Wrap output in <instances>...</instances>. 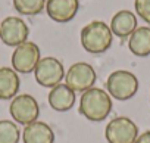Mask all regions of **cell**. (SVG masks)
<instances>
[{
	"instance_id": "cell-16",
	"label": "cell",
	"mask_w": 150,
	"mask_h": 143,
	"mask_svg": "<svg viewBox=\"0 0 150 143\" xmlns=\"http://www.w3.org/2000/svg\"><path fill=\"white\" fill-rule=\"evenodd\" d=\"M47 0H13V8L18 14L34 16L44 11Z\"/></svg>"
},
{
	"instance_id": "cell-5",
	"label": "cell",
	"mask_w": 150,
	"mask_h": 143,
	"mask_svg": "<svg viewBox=\"0 0 150 143\" xmlns=\"http://www.w3.org/2000/svg\"><path fill=\"white\" fill-rule=\"evenodd\" d=\"M105 137L108 143H134L138 137V125L128 117H115L108 122Z\"/></svg>"
},
{
	"instance_id": "cell-15",
	"label": "cell",
	"mask_w": 150,
	"mask_h": 143,
	"mask_svg": "<svg viewBox=\"0 0 150 143\" xmlns=\"http://www.w3.org/2000/svg\"><path fill=\"white\" fill-rule=\"evenodd\" d=\"M128 49L138 58L150 55V27H137V30L128 37Z\"/></svg>"
},
{
	"instance_id": "cell-3",
	"label": "cell",
	"mask_w": 150,
	"mask_h": 143,
	"mask_svg": "<svg viewBox=\"0 0 150 143\" xmlns=\"http://www.w3.org/2000/svg\"><path fill=\"white\" fill-rule=\"evenodd\" d=\"M138 78L127 69H116L106 80V92L116 100H128L138 92Z\"/></svg>"
},
{
	"instance_id": "cell-13",
	"label": "cell",
	"mask_w": 150,
	"mask_h": 143,
	"mask_svg": "<svg viewBox=\"0 0 150 143\" xmlns=\"http://www.w3.org/2000/svg\"><path fill=\"white\" fill-rule=\"evenodd\" d=\"M24 143H54V131L44 121H34L22 130Z\"/></svg>"
},
{
	"instance_id": "cell-2",
	"label": "cell",
	"mask_w": 150,
	"mask_h": 143,
	"mask_svg": "<svg viewBox=\"0 0 150 143\" xmlns=\"http://www.w3.org/2000/svg\"><path fill=\"white\" fill-rule=\"evenodd\" d=\"M80 40L86 52L99 55L106 52L112 46L113 34L110 31V27L103 21H91L81 30Z\"/></svg>"
},
{
	"instance_id": "cell-4",
	"label": "cell",
	"mask_w": 150,
	"mask_h": 143,
	"mask_svg": "<svg viewBox=\"0 0 150 143\" xmlns=\"http://www.w3.org/2000/svg\"><path fill=\"white\" fill-rule=\"evenodd\" d=\"M97 74L94 68L87 62H77L68 68L65 73V84L75 93H84L94 87Z\"/></svg>"
},
{
	"instance_id": "cell-17",
	"label": "cell",
	"mask_w": 150,
	"mask_h": 143,
	"mask_svg": "<svg viewBox=\"0 0 150 143\" xmlns=\"http://www.w3.org/2000/svg\"><path fill=\"white\" fill-rule=\"evenodd\" d=\"M21 130L15 121L0 120V143H19Z\"/></svg>"
},
{
	"instance_id": "cell-8",
	"label": "cell",
	"mask_w": 150,
	"mask_h": 143,
	"mask_svg": "<svg viewBox=\"0 0 150 143\" xmlns=\"http://www.w3.org/2000/svg\"><path fill=\"white\" fill-rule=\"evenodd\" d=\"M41 59L40 47L33 41H25L15 47L12 53V68L19 74H30Z\"/></svg>"
},
{
	"instance_id": "cell-9",
	"label": "cell",
	"mask_w": 150,
	"mask_h": 143,
	"mask_svg": "<svg viewBox=\"0 0 150 143\" xmlns=\"http://www.w3.org/2000/svg\"><path fill=\"white\" fill-rule=\"evenodd\" d=\"M30 28L27 22L19 16H8L0 22V40L6 46L16 47L28 41Z\"/></svg>"
},
{
	"instance_id": "cell-12",
	"label": "cell",
	"mask_w": 150,
	"mask_h": 143,
	"mask_svg": "<svg viewBox=\"0 0 150 143\" xmlns=\"http://www.w3.org/2000/svg\"><path fill=\"white\" fill-rule=\"evenodd\" d=\"M77 100V95L72 89H69L65 83H60L50 89L49 93V105L52 109L57 112H66L69 111Z\"/></svg>"
},
{
	"instance_id": "cell-10",
	"label": "cell",
	"mask_w": 150,
	"mask_h": 143,
	"mask_svg": "<svg viewBox=\"0 0 150 143\" xmlns=\"http://www.w3.org/2000/svg\"><path fill=\"white\" fill-rule=\"evenodd\" d=\"M80 9V0H47L46 12L54 22L65 24L75 18Z\"/></svg>"
},
{
	"instance_id": "cell-14",
	"label": "cell",
	"mask_w": 150,
	"mask_h": 143,
	"mask_svg": "<svg viewBox=\"0 0 150 143\" xmlns=\"http://www.w3.org/2000/svg\"><path fill=\"white\" fill-rule=\"evenodd\" d=\"M21 87V80L13 68L2 66L0 68V100L13 99Z\"/></svg>"
},
{
	"instance_id": "cell-6",
	"label": "cell",
	"mask_w": 150,
	"mask_h": 143,
	"mask_svg": "<svg viewBox=\"0 0 150 143\" xmlns=\"http://www.w3.org/2000/svg\"><path fill=\"white\" fill-rule=\"evenodd\" d=\"M65 68L63 63L54 56L41 58L34 69L35 81L43 87H54L65 80Z\"/></svg>"
},
{
	"instance_id": "cell-1",
	"label": "cell",
	"mask_w": 150,
	"mask_h": 143,
	"mask_svg": "<svg viewBox=\"0 0 150 143\" xmlns=\"http://www.w3.org/2000/svg\"><path fill=\"white\" fill-rule=\"evenodd\" d=\"M78 112L88 121L100 122L112 112V97L106 90L91 87L81 93Z\"/></svg>"
},
{
	"instance_id": "cell-11",
	"label": "cell",
	"mask_w": 150,
	"mask_h": 143,
	"mask_svg": "<svg viewBox=\"0 0 150 143\" xmlns=\"http://www.w3.org/2000/svg\"><path fill=\"white\" fill-rule=\"evenodd\" d=\"M109 27H110V31L113 36H116L119 38H127L138 27L137 25V15L131 11L122 9L112 16Z\"/></svg>"
},
{
	"instance_id": "cell-7",
	"label": "cell",
	"mask_w": 150,
	"mask_h": 143,
	"mask_svg": "<svg viewBox=\"0 0 150 143\" xmlns=\"http://www.w3.org/2000/svg\"><path fill=\"white\" fill-rule=\"evenodd\" d=\"M9 114L15 122L28 125V124L37 121V118L40 115V106L34 96L22 93V95H16L12 99V102L9 105Z\"/></svg>"
},
{
	"instance_id": "cell-18",
	"label": "cell",
	"mask_w": 150,
	"mask_h": 143,
	"mask_svg": "<svg viewBox=\"0 0 150 143\" xmlns=\"http://www.w3.org/2000/svg\"><path fill=\"white\" fill-rule=\"evenodd\" d=\"M135 14L147 24H150V0H135Z\"/></svg>"
},
{
	"instance_id": "cell-19",
	"label": "cell",
	"mask_w": 150,
	"mask_h": 143,
	"mask_svg": "<svg viewBox=\"0 0 150 143\" xmlns=\"http://www.w3.org/2000/svg\"><path fill=\"white\" fill-rule=\"evenodd\" d=\"M134 143H150V130H147V131L138 134V137L135 139Z\"/></svg>"
}]
</instances>
